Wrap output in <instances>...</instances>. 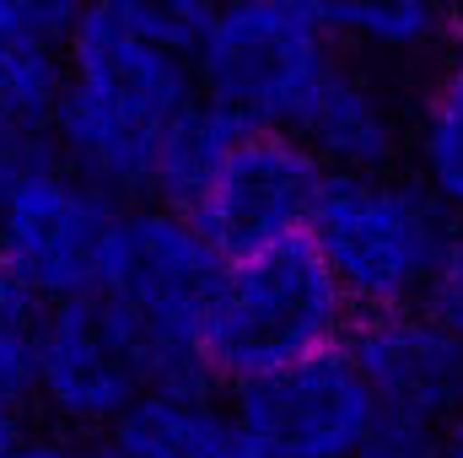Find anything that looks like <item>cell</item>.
<instances>
[{"instance_id":"cell-22","label":"cell","mask_w":463,"mask_h":458,"mask_svg":"<svg viewBox=\"0 0 463 458\" xmlns=\"http://www.w3.org/2000/svg\"><path fill=\"white\" fill-rule=\"evenodd\" d=\"M0 458H87V443H81V437H65V432H38V426H27Z\"/></svg>"},{"instance_id":"cell-3","label":"cell","mask_w":463,"mask_h":458,"mask_svg":"<svg viewBox=\"0 0 463 458\" xmlns=\"http://www.w3.org/2000/svg\"><path fill=\"white\" fill-rule=\"evenodd\" d=\"M458 227L415 173H329L307 222V243L335 275L350 319L404 313L420 302Z\"/></svg>"},{"instance_id":"cell-12","label":"cell","mask_w":463,"mask_h":458,"mask_svg":"<svg viewBox=\"0 0 463 458\" xmlns=\"http://www.w3.org/2000/svg\"><path fill=\"white\" fill-rule=\"evenodd\" d=\"M109 443L124 458H264L237 432L222 394H205V399L146 394L118 415Z\"/></svg>"},{"instance_id":"cell-13","label":"cell","mask_w":463,"mask_h":458,"mask_svg":"<svg viewBox=\"0 0 463 458\" xmlns=\"http://www.w3.org/2000/svg\"><path fill=\"white\" fill-rule=\"evenodd\" d=\"M242 135L248 129L227 109L194 98L184 114L156 135V151H151V167H146V205H162L173 216H189L205 200V189L216 184L222 162L232 157V146Z\"/></svg>"},{"instance_id":"cell-8","label":"cell","mask_w":463,"mask_h":458,"mask_svg":"<svg viewBox=\"0 0 463 458\" xmlns=\"http://www.w3.org/2000/svg\"><path fill=\"white\" fill-rule=\"evenodd\" d=\"M109 195L87 189L60 162L16 189V200L0 211V270L27 286L43 308L65 297L98 291V270L118 227Z\"/></svg>"},{"instance_id":"cell-17","label":"cell","mask_w":463,"mask_h":458,"mask_svg":"<svg viewBox=\"0 0 463 458\" xmlns=\"http://www.w3.org/2000/svg\"><path fill=\"white\" fill-rule=\"evenodd\" d=\"M38 324H43V302L0 270V405L27 410V394H33V350H38Z\"/></svg>"},{"instance_id":"cell-16","label":"cell","mask_w":463,"mask_h":458,"mask_svg":"<svg viewBox=\"0 0 463 458\" xmlns=\"http://www.w3.org/2000/svg\"><path fill=\"white\" fill-rule=\"evenodd\" d=\"M60 87H65L60 54H0V140L49 135Z\"/></svg>"},{"instance_id":"cell-19","label":"cell","mask_w":463,"mask_h":458,"mask_svg":"<svg viewBox=\"0 0 463 458\" xmlns=\"http://www.w3.org/2000/svg\"><path fill=\"white\" fill-rule=\"evenodd\" d=\"M442 335H453L463 345V232L448 243V253H442V264L431 270V281H426V291H420V302H415Z\"/></svg>"},{"instance_id":"cell-20","label":"cell","mask_w":463,"mask_h":458,"mask_svg":"<svg viewBox=\"0 0 463 458\" xmlns=\"http://www.w3.org/2000/svg\"><path fill=\"white\" fill-rule=\"evenodd\" d=\"M60 157L49 146V135H5L0 140V211L16 200L22 184H33L38 173H49Z\"/></svg>"},{"instance_id":"cell-1","label":"cell","mask_w":463,"mask_h":458,"mask_svg":"<svg viewBox=\"0 0 463 458\" xmlns=\"http://www.w3.org/2000/svg\"><path fill=\"white\" fill-rule=\"evenodd\" d=\"M60 60L65 87L49 124L60 167L114 205H140L156 135L200 98L189 60L140 38L124 0L76 5Z\"/></svg>"},{"instance_id":"cell-2","label":"cell","mask_w":463,"mask_h":458,"mask_svg":"<svg viewBox=\"0 0 463 458\" xmlns=\"http://www.w3.org/2000/svg\"><path fill=\"white\" fill-rule=\"evenodd\" d=\"M222 286V259L194 232L189 216H173L162 205H124L109 237L98 297L114 308L129 340L146 361V394L167 399H205L222 394L205 372L200 335L205 313Z\"/></svg>"},{"instance_id":"cell-18","label":"cell","mask_w":463,"mask_h":458,"mask_svg":"<svg viewBox=\"0 0 463 458\" xmlns=\"http://www.w3.org/2000/svg\"><path fill=\"white\" fill-rule=\"evenodd\" d=\"M76 5L60 0H0V54H65Z\"/></svg>"},{"instance_id":"cell-4","label":"cell","mask_w":463,"mask_h":458,"mask_svg":"<svg viewBox=\"0 0 463 458\" xmlns=\"http://www.w3.org/2000/svg\"><path fill=\"white\" fill-rule=\"evenodd\" d=\"M345 329L350 308L335 275L324 270L307 237H291L264 253L222 264L200 356L216 388H232L302 356H318L329 345H345Z\"/></svg>"},{"instance_id":"cell-7","label":"cell","mask_w":463,"mask_h":458,"mask_svg":"<svg viewBox=\"0 0 463 458\" xmlns=\"http://www.w3.org/2000/svg\"><path fill=\"white\" fill-rule=\"evenodd\" d=\"M222 405L264 458H355L377 426V405L345 345L232 383Z\"/></svg>"},{"instance_id":"cell-21","label":"cell","mask_w":463,"mask_h":458,"mask_svg":"<svg viewBox=\"0 0 463 458\" xmlns=\"http://www.w3.org/2000/svg\"><path fill=\"white\" fill-rule=\"evenodd\" d=\"M442 432H420V426H399V421H377L366 448L355 458H437Z\"/></svg>"},{"instance_id":"cell-26","label":"cell","mask_w":463,"mask_h":458,"mask_svg":"<svg viewBox=\"0 0 463 458\" xmlns=\"http://www.w3.org/2000/svg\"><path fill=\"white\" fill-rule=\"evenodd\" d=\"M458 49H463V16H458Z\"/></svg>"},{"instance_id":"cell-15","label":"cell","mask_w":463,"mask_h":458,"mask_svg":"<svg viewBox=\"0 0 463 458\" xmlns=\"http://www.w3.org/2000/svg\"><path fill=\"white\" fill-rule=\"evenodd\" d=\"M410 146H415L410 173L448 211V222L463 232V49L437 71V81L415 114Z\"/></svg>"},{"instance_id":"cell-23","label":"cell","mask_w":463,"mask_h":458,"mask_svg":"<svg viewBox=\"0 0 463 458\" xmlns=\"http://www.w3.org/2000/svg\"><path fill=\"white\" fill-rule=\"evenodd\" d=\"M27 432V410H16V405H0V453L16 443Z\"/></svg>"},{"instance_id":"cell-24","label":"cell","mask_w":463,"mask_h":458,"mask_svg":"<svg viewBox=\"0 0 463 458\" xmlns=\"http://www.w3.org/2000/svg\"><path fill=\"white\" fill-rule=\"evenodd\" d=\"M437 458H463V415L442 432V437H437Z\"/></svg>"},{"instance_id":"cell-11","label":"cell","mask_w":463,"mask_h":458,"mask_svg":"<svg viewBox=\"0 0 463 458\" xmlns=\"http://www.w3.org/2000/svg\"><path fill=\"white\" fill-rule=\"evenodd\" d=\"M286 135L324 173H393L410 140L383 71L345 49H335L318 81L302 92V103L286 119Z\"/></svg>"},{"instance_id":"cell-6","label":"cell","mask_w":463,"mask_h":458,"mask_svg":"<svg viewBox=\"0 0 463 458\" xmlns=\"http://www.w3.org/2000/svg\"><path fill=\"white\" fill-rule=\"evenodd\" d=\"M146 399V361L114 319V308L87 291L43 308L38 350H33V394L27 405L43 410L49 432L65 437H109L118 415Z\"/></svg>"},{"instance_id":"cell-25","label":"cell","mask_w":463,"mask_h":458,"mask_svg":"<svg viewBox=\"0 0 463 458\" xmlns=\"http://www.w3.org/2000/svg\"><path fill=\"white\" fill-rule=\"evenodd\" d=\"M87 458H124V453H118L109 437H92V443H87Z\"/></svg>"},{"instance_id":"cell-10","label":"cell","mask_w":463,"mask_h":458,"mask_svg":"<svg viewBox=\"0 0 463 458\" xmlns=\"http://www.w3.org/2000/svg\"><path fill=\"white\" fill-rule=\"evenodd\" d=\"M345 356L377 405V421L448 432L463 415V345L420 308L350 319Z\"/></svg>"},{"instance_id":"cell-9","label":"cell","mask_w":463,"mask_h":458,"mask_svg":"<svg viewBox=\"0 0 463 458\" xmlns=\"http://www.w3.org/2000/svg\"><path fill=\"white\" fill-rule=\"evenodd\" d=\"M324 178L329 173L286 129H248L222 162L205 200L189 211V222L211 243V253L232 264L275 243L307 237Z\"/></svg>"},{"instance_id":"cell-5","label":"cell","mask_w":463,"mask_h":458,"mask_svg":"<svg viewBox=\"0 0 463 458\" xmlns=\"http://www.w3.org/2000/svg\"><path fill=\"white\" fill-rule=\"evenodd\" d=\"M335 38L318 5L297 0H232L211 5V22L189 54L194 92L227 109L242 129H286L302 92L329 65Z\"/></svg>"},{"instance_id":"cell-14","label":"cell","mask_w":463,"mask_h":458,"mask_svg":"<svg viewBox=\"0 0 463 458\" xmlns=\"http://www.w3.org/2000/svg\"><path fill=\"white\" fill-rule=\"evenodd\" d=\"M318 22L335 38V49H345L366 65L437 54V49H448V38H458V16L415 5V0H404V5H318Z\"/></svg>"}]
</instances>
